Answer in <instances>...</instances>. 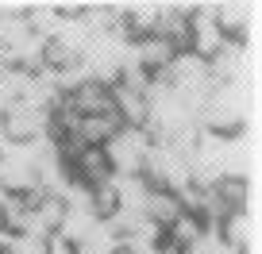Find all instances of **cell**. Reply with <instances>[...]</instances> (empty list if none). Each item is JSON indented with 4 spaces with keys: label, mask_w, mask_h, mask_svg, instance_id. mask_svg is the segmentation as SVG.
I'll return each instance as SVG.
<instances>
[{
    "label": "cell",
    "mask_w": 262,
    "mask_h": 254,
    "mask_svg": "<svg viewBox=\"0 0 262 254\" xmlns=\"http://www.w3.org/2000/svg\"><path fill=\"white\" fill-rule=\"evenodd\" d=\"M104 150H108V162H112L116 177H139L143 162H147V154H150V135H147V127H143V131L123 127Z\"/></svg>",
    "instance_id": "1"
},
{
    "label": "cell",
    "mask_w": 262,
    "mask_h": 254,
    "mask_svg": "<svg viewBox=\"0 0 262 254\" xmlns=\"http://www.w3.org/2000/svg\"><path fill=\"white\" fill-rule=\"evenodd\" d=\"M66 108L77 116V120H85V116H104V112H116L112 104V89L100 81H93V77H81V81L74 85L70 93H62Z\"/></svg>",
    "instance_id": "2"
},
{
    "label": "cell",
    "mask_w": 262,
    "mask_h": 254,
    "mask_svg": "<svg viewBox=\"0 0 262 254\" xmlns=\"http://www.w3.org/2000/svg\"><path fill=\"white\" fill-rule=\"evenodd\" d=\"M112 177H116V170H112V162H108L104 147H85L81 154L74 158V166H70V185H77V189L104 185V181H112Z\"/></svg>",
    "instance_id": "3"
},
{
    "label": "cell",
    "mask_w": 262,
    "mask_h": 254,
    "mask_svg": "<svg viewBox=\"0 0 262 254\" xmlns=\"http://www.w3.org/2000/svg\"><path fill=\"white\" fill-rule=\"evenodd\" d=\"M220 239L239 254H254V246H258V220H254V212H231L220 223Z\"/></svg>",
    "instance_id": "4"
},
{
    "label": "cell",
    "mask_w": 262,
    "mask_h": 254,
    "mask_svg": "<svg viewBox=\"0 0 262 254\" xmlns=\"http://www.w3.org/2000/svg\"><path fill=\"white\" fill-rule=\"evenodd\" d=\"M208 189H212V197L220 200L228 212H254V181H247V177H216Z\"/></svg>",
    "instance_id": "5"
},
{
    "label": "cell",
    "mask_w": 262,
    "mask_h": 254,
    "mask_svg": "<svg viewBox=\"0 0 262 254\" xmlns=\"http://www.w3.org/2000/svg\"><path fill=\"white\" fill-rule=\"evenodd\" d=\"M85 212L93 216V223H112L116 216L123 212V204H120V185H116V177H112V181H104V185H93V189H89V204H85Z\"/></svg>",
    "instance_id": "6"
},
{
    "label": "cell",
    "mask_w": 262,
    "mask_h": 254,
    "mask_svg": "<svg viewBox=\"0 0 262 254\" xmlns=\"http://www.w3.org/2000/svg\"><path fill=\"white\" fill-rule=\"evenodd\" d=\"M120 131H123V123H120V116H116V112L85 116V120L77 123V139H81L85 147H108Z\"/></svg>",
    "instance_id": "7"
},
{
    "label": "cell",
    "mask_w": 262,
    "mask_h": 254,
    "mask_svg": "<svg viewBox=\"0 0 262 254\" xmlns=\"http://www.w3.org/2000/svg\"><path fill=\"white\" fill-rule=\"evenodd\" d=\"M185 212L181 208V200H178V193H170V189H155V193H147V200H143V216H147L155 227H170L178 216Z\"/></svg>",
    "instance_id": "8"
},
{
    "label": "cell",
    "mask_w": 262,
    "mask_h": 254,
    "mask_svg": "<svg viewBox=\"0 0 262 254\" xmlns=\"http://www.w3.org/2000/svg\"><path fill=\"white\" fill-rule=\"evenodd\" d=\"M166 239H170L178 250H185V246H193V243H201L205 239V223L196 220V216H189V212H181L178 220L166 227Z\"/></svg>",
    "instance_id": "9"
},
{
    "label": "cell",
    "mask_w": 262,
    "mask_h": 254,
    "mask_svg": "<svg viewBox=\"0 0 262 254\" xmlns=\"http://www.w3.org/2000/svg\"><path fill=\"white\" fill-rule=\"evenodd\" d=\"M47 250H50V239H42V235H27V231H16L4 254H47Z\"/></svg>",
    "instance_id": "10"
},
{
    "label": "cell",
    "mask_w": 262,
    "mask_h": 254,
    "mask_svg": "<svg viewBox=\"0 0 262 254\" xmlns=\"http://www.w3.org/2000/svg\"><path fill=\"white\" fill-rule=\"evenodd\" d=\"M112 254H135V250H131V243H116V246H112Z\"/></svg>",
    "instance_id": "11"
},
{
    "label": "cell",
    "mask_w": 262,
    "mask_h": 254,
    "mask_svg": "<svg viewBox=\"0 0 262 254\" xmlns=\"http://www.w3.org/2000/svg\"><path fill=\"white\" fill-rule=\"evenodd\" d=\"M0 227H4V189H0Z\"/></svg>",
    "instance_id": "12"
},
{
    "label": "cell",
    "mask_w": 262,
    "mask_h": 254,
    "mask_svg": "<svg viewBox=\"0 0 262 254\" xmlns=\"http://www.w3.org/2000/svg\"><path fill=\"white\" fill-rule=\"evenodd\" d=\"M0 254H4V250H0Z\"/></svg>",
    "instance_id": "13"
}]
</instances>
